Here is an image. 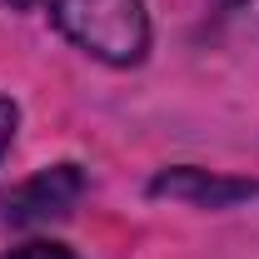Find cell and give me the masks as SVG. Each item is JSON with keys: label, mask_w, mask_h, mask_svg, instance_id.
<instances>
[{"label": "cell", "mask_w": 259, "mask_h": 259, "mask_svg": "<svg viewBox=\"0 0 259 259\" xmlns=\"http://www.w3.org/2000/svg\"><path fill=\"white\" fill-rule=\"evenodd\" d=\"M55 25L80 50L110 65H135L150 45V20L140 0H55Z\"/></svg>", "instance_id": "6da1fadb"}, {"label": "cell", "mask_w": 259, "mask_h": 259, "mask_svg": "<svg viewBox=\"0 0 259 259\" xmlns=\"http://www.w3.org/2000/svg\"><path fill=\"white\" fill-rule=\"evenodd\" d=\"M80 190H85V180H80V169H75V164L40 169L35 180H25V185H15V190L5 194V220H15V225L60 220V214H70V209H75Z\"/></svg>", "instance_id": "7a4b0ae2"}, {"label": "cell", "mask_w": 259, "mask_h": 259, "mask_svg": "<svg viewBox=\"0 0 259 259\" xmlns=\"http://www.w3.org/2000/svg\"><path fill=\"white\" fill-rule=\"evenodd\" d=\"M150 194H169V199H190V204L225 209L234 199L259 194V185L254 180H225V175H209V169H169V175H155Z\"/></svg>", "instance_id": "3957f363"}, {"label": "cell", "mask_w": 259, "mask_h": 259, "mask_svg": "<svg viewBox=\"0 0 259 259\" xmlns=\"http://www.w3.org/2000/svg\"><path fill=\"white\" fill-rule=\"evenodd\" d=\"M5 259H75V254L60 249V244H20V249H10Z\"/></svg>", "instance_id": "277c9868"}, {"label": "cell", "mask_w": 259, "mask_h": 259, "mask_svg": "<svg viewBox=\"0 0 259 259\" xmlns=\"http://www.w3.org/2000/svg\"><path fill=\"white\" fill-rule=\"evenodd\" d=\"M15 120H20V115H15V105H10V100H0V155H5V150H10V140H15Z\"/></svg>", "instance_id": "5b68a950"}, {"label": "cell", "mask_w": 259, "mask_h": 259, "mask_svg": "<svg viewBox=\"0 0 259 259\" xmlns=\"http://www.w3.org/2000/svg\"><path fill=\"white\" fill-rule=\"evenodd\" d=\"M10 5H15V10H30V5H35V0H10Z\"/></svg>", "instance_id": "8992f818"}]
</instances>
